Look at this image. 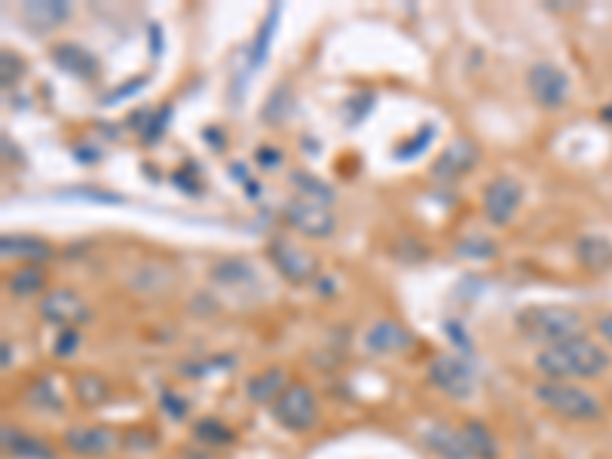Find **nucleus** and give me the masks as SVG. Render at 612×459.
I'll use <instances>...</instances> for the list:
<instances>
[{"instance_id":"1","label":"nucleus","mask_w":612,"mask_h":459,"mask_svg":"<svg viewBox=\"0 0 612 459\" xmlns=\"http://www.w3.org/2000/svg\"><path fill=\"white\" fill-rule=\"evenodd\" d=\"M533 368L539 371L542 380H560V383H585L597 380L612 368V355L606 346L594 343L591 337H579L560 346L539 349Z\"/></svg>"},{"instance_id":"2","label":"nucleus","mask_w":612,"mask_h":459,"mask_svg":"<svg viewBox=\"0 0 612 459\" xmlns=\"http://www.w3.org/2000/svg\"><path fill=\"white\" fill-rule=\"evenodd\" d=\"M515 328L527 343L542 349L585 337V319L576 310H570V306H560V303L527 306V310L515 316Z\"/></svg>"},{"instance_id":"3","label":"nucleus","mask_w":612,"mask_h":459,"mask_svg":"<svg viewBox=\"0 0 612 459\" xmlns=\"http://www.w3.org/2000/svg\"><path fill=\"white\" fill-rule=\"evenodd\" d=\"M533 398L545 407L548 414L567 420V423H600L606 417V404L600 395L585 389L582 383H560V380H539L533 386Z\"/></svg>"},{"instance_id":"4","label":"nucleus","mask_w":612,"mask_h":459,"mask_svg":"<svg viewBox=\"0 0 612 459\" xmlns=\"http://www.w3.org/2000/svg\"><path fill=\"white\" fill-rule=\"evenodd\" d=\"M273 411V420L285 429V432H294V435H306L313 432L322 420V407H319V395L310 383L303 380H294L282 398L270 407Z\"/></svg>"},{"instance_id":"5","label":"nucleus","mask_w":612,"mask_h":459,"mask_svg":"<svg viewBox=\"0 0 612 459\" xmlns=\"http://www.w3.org/2000/svg\"><path fill=\"white\" fill-rule=\"evenodd\" d=\"M267 261L288 285H313L322 279V261L310 248H303L285 236H273L267 242Z\"/></svg>"},{"instance_id":"6","label":"nucleus","mask_w":612,"mask_h":459,"mask_svg":"<svg viewBox=\"0 0 612 459\" xmlns=\"http://www.w3.org/2000/svg\"><path fill=\"white\" fill-rule=\"evenodd\" d=\"M429 386H435L441 395L453 401H469L478 389V371L469 359L456 352H438L426 368Z\"/></svg>"},{"instance_id":"7","label":"nucleus","mask_w":612,"mask_h":459,"mask_svg":"<svg viewBox=\"0 0 612 459\" xmlns=\"http://www.w3.org/2000/svg\"><path fill=\"white\" fill-rule=\"evenodd\" d=\"M524 199H527V187H524L521 178H515V175H496L481 190V212H484L487 224L508 227L518 218Z\"/></svg>"},{"instance_id":"8","label":"nucleus","mask_w":612,"mask_h":459,"mask_svg":"<svg viewBox=\"0 0 612 459\" xmlns=\"http://www.w3.org/2000/svg\"><path fill=\"white\" fill-rule=\"evenodd\" d=\"M481 163V147H478V141L475 138H469V135H459V138H453L438 157L432 160V169H429V178L435 181V184H444V187H450V184H456V181H463L466 175H472V169Z\"/></svg>"},{"instance_id":"9","label":"nucleus","mask_w":612,"mask_h":459,"mask_svg":"<svg viewBox=\"0 0 612 459\" xmlns=\"http://www.w3.org/2000/svg\"><path fill=\"white\" fill-rule=\"evenodd\" d=\"M527 92L542 111H560L570 101V74L554 62H533L527 68Z\"/></svg>"},{"instance_id":"10","label":"nucleus","mask_w":612,"mask_h":459,"mask_svg":"<svg viewBox=\"0 0 612 459\" xmlns=\"http://www.w3.org/2000/svg\"><path fill=\"white\" fill-rule=\"evenodd\" d=\"M62 447L80 459H105L123 447V435L101 423H77L62 432Z\"/></svg>"},{"instance_id":"11","label":"nucleus","mask_w":612,"mask_h":459,"mask_svg":"<svg viewBox=\"0 0 612 459\" xmlns=\"http://www.w3.org/2000/svg\"><path fill=\"white\" fill-rule=\"evenodd\" d=\"M37 313L46 325H53V328H83L89 325L92 313H89V306L86 300L74 291V288H53V291H46V297L37 300Z\"/></svg>"},{"instance_id":"12","label":"nucleus","mask_w":612,"mask_h":459,"mask_svg":"<svg viewBox=\"0 0 612 459\" xmlns=\"http://www.w3.org/2000/svg\"><path fill=\"white\" fill-rule=\"evenodd\" d=\"M282 221L303 239H331L337 233V218L331 215V209L306 202L300 196L288 199L282 206Z\"/></svg>"},{"instance_id":"13","label":"nucleus","mask_w":612,"mask_h":459,"mask_svg":"<svg viewBox=\"0 0 612 459\" xmlns=\"http://www.w3.org/2000/svg\"><path fill=\"white\" fill-rule=\"evenodd\" d=\"M49 62L56 65V71L68 74L71 80H80V83H92L98 80L101 74V62L92 49H86L83 43H74V40H62L49 49Z\"/></svg>"},{"instance_id":"14","label":"nucleus","mask_w":612,"mask_h":459,"mask_svg":"<svg viewBox=\"0 0 612 459\" xmlns=\"http://www.w3.org/2000/svg\"><path fill=\"white\" fill-rule=\"evenodd\" d=\"M417 334L401 325L398 319H377L365 331V349L371 355H401L407 349H414Z\"/></svg>"},{"instance_id":"15","label":"nucleus","mask_w":612,"mask_h":459,"mask_svg":"<svg viewBox=\"0 0 612 459\" xmlns=\"http://www.w3.org/2000/svg\"><path fill=\"white\" fill-rule=\"evenodd\" d=\"M0 254H4V261L43 267L56 258V248L53 242H46L43 236H34V233H7L0 239Z\"/></svg>"},{"instance_id":"16","label":"nucleus","mask_w":612,"mask_h":459,"mask_svg":"<svg viewBox=\"0 0 612 459\" xmlns=\"http://www.w3.org/2000/svg\"><path fill=\"white\" fill-rule=\"evenodd\" d=\"M291 383H294V380H291V374H288L282 365H270V368H264V371H258V374H251V377L245 380V398H248L251 404L273 407Z\"/></svg>"},{"instance_id":"17","label":"nucleus","mask_w":612,"mask_h":459,"mask_svg":"<svg viewBox=\"0 0 612 459\" xmlns=\"http://www.w3.org/2000/svg\"><path fill=\"white\" fill-rule=\"evenodd\" d=\"M19 19L34 34H49L71 19V4H65V0H37V4H22Z\"/></svg>"},{"instance_id":"18","label":"nucleus","mask_w":612,"mask_h":459,"mask_svg":"<svg viewBox=\"0 0 612 459\" xmlns=\"http://www.w3.org/2000/svg\"><path fill=\"white\" fill-rule=\"evenodd\" d=\"M4 288L16 300H40L49 291V273L46 267H37V264H19L7 273Z\"/></svg>"},{"instance_id":"19","label":"nucleus","mask_w":612,"mask_h":459,"mask_svg":"<svg viewBox=\"0 0 612 459\" xmlns=\"http://www.w3.org/2000/svg\"><path fill=\"white\" fill-rule=\"evenodd\" d=\"M576 264L588 273H609L612 270V239L600 233H585L573 245Z\"/></svg>"},{"instance_id":"20","label":"nucleus","mask_w":612,"mask_h":459,"mask_svg":"<svg viewBox=\"0 0 612 459\" xmlns=\"http://www.w3.org/2000/svg\"><path fill=\"white\" fill-rule=\"evenodd\" d=\"M279 22H282V7H279V4H270L267 13H264V19H261V25H258V31H254V37H251V43H248V56H245L248 71H258V68L267 65Z\"/></svg>"},{"instance_id":"21","label":"nucleus","mask_w":612,"mask_h":459,"mask_svg":"<svg viewBox=\"0 0 612 459\" xmlns=\"http://www.w3.org/2000/svg\"><path fill=\"white\" fill-rule=\"evenodd\" d=\"M71 395H74V401L80 407H86V411H95V407H105L114 398V389H111L105 374L80 371V374L71 377Z\"/></svg>"},{"instance_id":"22","label":"nucleus","mask_w":612,"mask_h":459,"mask_svg":"<svg viewBox=\"0 0 612 459\" xmlns=\"http://www.w3.org/2000/svg\"><path fill=\"white\" fill-rule=\"evenodd\" d=\"M209 279L230 291H245L258 285V270L245 258H221L209 267Z\"/></svg>"},{"instance_id":"23","label":"nucleus","mask_w":612,"mask_h":459,"mask_svg":"<svg viewBox=\"0 0 612 459\" xmlns=\"http://www.w3.org/2000/svg\"><path fill=\"white\" fill-rule=\"evenodd\" d=\"M423 444L429 453H435L438 459H472L469 447L459 435V429L447 426V423H435L423 432Z\"/></svg>"},{"instance_id":"24","label":"nucleus","mask_w":612,"mask_h":459,"mask_svg":"<svg viewBox=\"0 0 612 459\" xmlns=\"http://www.w3.org/2000/svg\"><path fill=\"white\" fill-rule=\"evenodd\" d=\"M4 453L13 459H56V450L49 447L43 438L22 432L16 426H4Z\"/></svg>"},{"instance_id":"25","label":"nucleus","mask_w":612,"mask_h":459,"mask_svg":"<svg viewBox=\"0 0 612 459\" xmlns=\"http://www.w3.org/2000/svg\"><path fill=\"white\" fill-rule=\"evenodd\" d=\"M288 184H291L294 196H300L306 202H316V206H325V209H331L334 199H337V190L328 181H322L319 175L306 172V169H291Z\"/></svg>"},{"instance_id":"26","label":"nucleus","mask_w":612,"mask_h":459,"mask_svg":"<svg viewBox=\"0 0 612 459\" xmlns=\"http://www.w3.org/2000/svg\"><path fill=\"white\" fill-rule=\"evenodd\" d=\"M459 435H463L472 459H499V438L484 420H475V417L466 420L459 426Z\"/></svg>"},{"instance_id":"27","label":"nucleus","mask_w":612,"mask_h":459,"mask_svg":"<svg viewBox=\"0 0 612 459\" xmlns=\"http://www.w3.org/2000/svg\"><path fill=\"white\" fill-rule=\"evenodd\" d=\"M25 401L34 407L37 414H62L65 411V398L59 395L56 383L49 377H37L25 386Z\"/></svg>"},{"instance_id":"28","label":"nucleus","mask_w":612,"mask_h":459,"mask_svg":"<svg viewBox=\"0 0 612 459\" xmlns=\"http://www.w3.org/2000/svg\"><path fill=\"white\" fill-rule=\"evenodd\" d=\"M193 441L202 447H233L236 432L221 417H199L193 423Z\"/></svg>"},{"instance_id":"29","label":"nucleus","mask_w":612,"mask_h":459,"mask_svg":"<svg viewBox=\"0 0 612 459\" xmlns=\"http://www.w3.org/2000/svg\"><path fill=\"white\" fill-rule=\"evenodd\" d=\"M435 138H438V126H435V123H423L411 138L401 141V144L395 147L392 160H395V163H414V160H420L423 153L435 144Z\"/></svg>"},{"instance_id":"30","label":"nucleus","mask_w":612,"mask_h":459,"mask_svg":"<svg viewBox=\"0 0 612 459\" xmlns=\"http://www.w3.org/2000/svg\"><path fill=\"white\" fill-rule=\"evenodd\" d=\"M453 254H456V258H463V261H478V264H484V261H493V258H496L499 245H496V239H490V236H484V233H469V236H463V239L453 245Z\"/></svg>"},{"instance_id":"31","label":"nucleus","mask_w":612,"mask_h":459,"mask_svg":"<svg viewBox=\"0 0 612 459\" xmlns=\"http://www.w3.org/2000/svg\"><path fill=\"white\" fill-rule=\"evenodd\" d=\"M374 105H377V92H374V89H362V92L349 95V98L343 101V108H340L343 126H346V129H359V126L371 117Z\"/></svg>"},{"instance_id":"32","label":"nucleus","mask_w":612,"mask_h":459,"mask_svg":"<svg viewBox=\"0 0 612 459\" xmlns=\"http://www.w3.org/2000/svg\"><path fill=\"white\" fill-rule=\"evenodd\" d=\"M294 111V95H291V86L288 83H279L267 101H264V108H261V120L270 123V126H282Z\"/></svg>"},{"instance_id":"33","label":"nucleus","mask_w":612,"mask_h":459,"mask_svg":"<svg viewBox=\"0 0 612 459\" xmlns=\"http://www.w3.org/2000/svg\"><path fill=\"white\" fill-rule=\"evenodd\" d=\"M59 196L62 199H80V202H98V206H123V196L120 193H114V190H105V187H83V184H77V187H65V190H59Z\"/></svg>"},{"instance_id":"34","label":"nucleus","mask_w":612,"mask_h":459,"mask_svg":"<svg viewBox=\"0 0 612 459\" xmlns=\"http://www.w3.org/2000/svg\"><path fill=\"white\" fill-rule=\"evenodd\" d=\"M172 117H175V108H172V105L153 108V114H150V120H147L144 132L138 135V138H141V144H144V147H153V144H160V141L166 138L169 126H172Z\"/></svg>"},{"instance_id":"35","label":"nucleus","mask_w":612,"mask_h":459,"mask_svg":"<svg viewBox=\"0 0 612 459\" xmlns=\"http://www.w3.org/2000/svg\"><path fill=\"white\" fill-rule=\"evenodd\" d=\"M157 404H160V414H163L166 420H172V423H184V420H187V414H190V401H187L181 392L169 389V386H163V389H160Z\"/></svg>"},{"instance_id":"36","label":"nucleus","mask_w":612,"mask_h":459,"mask_svg":"<svg viewBox=\"0 0 612 459\" xmlns=\"http://www.w3.org/2000/svg\"><path fill=\"white\" fill-rule=\"evenodd\" d=\"M83 346V331L80 328H62L53 337V355L56 359H74Z\"/></svg>"},{"instance_id":"37","label":"nucleus","mask_w":612,"mask_h":459,"mask_svg":"<svg viewBox=\"0 0 612 459\" xmlns=\"http://www.w3.org/2000/svg\"><path fill=\"white\" fill-rule=\"evenodd\" d=\"M444 334H447V340L456 346V355H463V359H472V355H475V343H472V334L466 331L463 322H459V319H447V322H444Z\"/></svg>"},{"instance_id":"38","label":"nucleus","mask_w":612,"mask_h":459,"mask_svg":"<svg viewBox=\"0 0 612 459\" xmlns=\"http://www.w3.org/2000/svg\"><path fill=\"white\" fill-rule=\"evenodd\" d=\"M157 444H160V435L147 426L123 432V450H129V453H150Z\"/></svg>"},{"instance_id":"39","label":"nucleus","mask_w":612,"mask_h":459,"mask_svg":"<svg viewBox=\"0 0 612 459\" xmlns=\"http://www.w3.org/2000/svg\"><path fill=\"white\" fill-rule=\"evenodd\" d=\"M230 178H233V181H236V184H239V187L245 190V196H248L251 202H258V199L264 196V187H261V181L254 178L251 172H248V166H245V163H239V160H236V163H230Z\"/></svg>"},{"instance_id":"40","label":"nucleus","mask_w":612,"mask_h":459,"mask_svg":"<svg viewBox=\"0 0 612 459\" xmlns=\"http://www.w3.org/2000/svg\"><path fill=\"white\" fill-rule=\"evenodd\" d=\"M254 166H258L261 172H276V169H282V166H285L282 147H276V144H258V147H254Z\"/></svg>"},{"instance_id":"41","label":"nucleus","mask_w":612,"mask_h":459,"mask_svg":"<svg viewBox=\"0 0 612 459\" xmlns=\"http://www.w3.org/2000/svg\"><path fill=\"white\" fill-rule=\"evenodd\" d=\"M22 74H25V59L13 53V49H4V53H0V77H4V86L19 83Z\"/></svg>"},{"instance_id":"42","label":"nucleus","mask_w":612,"mask_h":459,"mask_svg":"<svg viewBox=\"0 0 612 459\" xmlns=\"http://www.w3.org/2000/svg\"><path fill=\"white\" fill-rule=\"evenodd\" d=\"M147 86V77H132V80H126V83H120L117 89H111L105 98H101V105L105 108H111V105H120V101H126V98H135L141 89Z\"/></svg>"},{"instance_id":"43","label":"nucleus","mask_w":612,"mask_h":459,"mask_svg":"<svg viewBox=\"0 0 612 459\" xmlns=\"http://www.w3.org/2000/svg\"><path fill=\"white\" fill-rule=\"evenodd\" d=\"M172 181H175L178 190H184V193H190V196H199V193H202V178H199V172H196L193 163H190L187 169H178V172L172 175Z\"/></svg>"},{"instance_id":"44","label":"nucleus","mask_w":612,"mask_h":459,"mask_svg":"<svg viewBox=\"0 0 612 459\" xmlns=\"http://www.w3.org/2000/svg\"><path fill=\"white\" fill-rule=\"evenodd\" d=\"M147 43H150V59L157 62L163 59V49H166V40H163V28L157 22L147 25Z\"/></svg>"},{"instance_id":"45","label":"nucleus","mask_w":612,"mask_h":459,"mask_svg":"<svg viewBox=\"0 0 612 459\" xmlns=\"http://www.w3.org/2000/svg\"><path fill=\"white\" fill-rule=\"evenodd\" d=\"M202 141H206L215 153H224V147H227V135H224L221 126H206V129H202Z\"/></svg>"},{"instance_id":"46","label":"nucleus","mask_w":612,"mask_h":459,"mask_svg":"<svg viewBox=\"0 0 612 459\" xmlns=\"http://www.w3.org/2000/svg\"><path fill=\"white\" fill-rule=\"evenodd\" d=\"M597 334L612 346V313H606V316H600L597 319Z\"/></svg>"},{"instance_id":"47","label":"nucleus","mask_w":612,"mask_h":459,"mask_svg":"<svg viewBox=\"0 0 612 459\" xmlns=\"http://www.w3.org/2000/svg\"><path fill=\"white\" fill-rule=\"evenodd\" d=\"M0 352H4V371H10V365H13V359H16V355H13V343L4 340V343H0Z\"/></svg>"}]
</instances>
